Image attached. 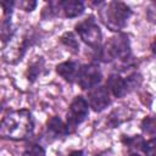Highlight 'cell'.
<instances>
[{
  "instance_id": "cell-1",
  "label": "cell",
  "mask_w": 156,
  "mask_h": 156,
  "mask_svg": "<svg viewBox=\"0 0 156 156\" xmlns=\"http://www.w3.org/2000/svg\"><path fill=\"white\" fill-rule=\"evenodd\" d=\"M33 130V118L29 111L17 110L7 113L0 122V136L11 140H23Z\"/></svg>"
},
{
  "instance_id": "cell-2",
  "label": "cell",
  "mask_w": 156,
  "mask_h": 156,
  "mask_svg": "<svg viewBox=\"0 0 156 156\" xmlns=\"http://www.w3.org/2000/svg\"><path fill=\"white\" fill-rule=\"evenodd\" d=\"M130 13V9L122 1L107 2L100 10V17L104 24L115 32L122 29L127 24Z\"/></svg>"
},
{
  "instance_id": "cell-3",
  "label": "cell",
  "mask_w": 156,
  "mask_h": 156,
  "mask_svg": "<svg viewBox=\"0 0 156 156\" xmlns=\"http://www.w3.org/2000/svg\"><path fill=\"white\" fill-rule=\"evenodd\" d=\"M130 57V45L126 34H118L111 38L102 50V58L106 61H127Z\"/></svg>"
},
{
  "instance_id": "cell-4",
  "label": "cell",
  "mask_w": 156,
  "mask_h": 156,
  "mask_svg": "<svg viewBox=\"0 0 156 156\" xmlns=\"http://www.w3.org/2000/svg\"><path fill=\"white\" fill-rule=\"evenodd\" d=\"M76 30L79 34L80 39L89 46L98 48L101 44L102 34H101V30H100L98 23L95 22V20L93 17H89V18L82 21L80 23H78L76 26Z\"/></svg>"
},
{
  "instance_id": "cell-5",
  "label": "cell",
  "mask_w": 156,
  "mask_h": 156,
  "mask_svg": "<svg viewBox=\"0 0 156 156\" xmlns=\"http://www.w3.org/2000/svg\"><path fill=\"white\" fill-rule=\"evenodd\" d=\"M89 108H88V101L82 98V96H77L68 110L67 113V128L69 132V128H74L76 126H78L79 123H82L87 116H88Z\"/></svg>"
},
{
  "instance_id": "cell-6",
  "label": "cell",
  "mask_w": 156,
  "mask_h": 156,
  "mask_svg": "<svg viewBox=\"0 0 156 156\" xmlns=\"http://www.w3.org/2000/svg\"><path fill=\"white\" fill-rule=\"evenodd\" d=\"M101 77L102 76H101L100 68L94 63H89V65L83 66L79 69L78 82L82 89H91V88H95L100 83Z\"/></svg>"
},
{
  "instance_id": "cell-7",
  "label": "cell",
  "mask_w": 156,
  "mask_h": 156,
  "mask_svg": "<svg viewBox=\"0 0 156 156\" xmlns=\"http://www.w3.org/2000/svg\"><path fill=\"white\" fill-rule=\"evenodd\" d=\"M89 106L96 111L100 112L104 108H106L110 104V91L106 87H95L89 91L88 95Z\"/></svg>"
},
{
  "instance_id": "cell-8",
  "label": "cell",
  "mask_w": 156,
  "mask_h": 156,
  "mask_svg": "<svg viewBox=\"0 0 156 156\" xmlns=\"http://www.w3.org/2000/svg\"><path fill=\"white\" fill-rule=\"evenodd\" d=\"M79 65L74 61H66L62 62L60 65H57L56 67V72L67 82L72 83L78 78V73H79Z\"/></svg>"
},
{
  "instance_id": "cell-9",
  "label": "cell",
  "mask_w": 156,
  "mask_h": 156,
  "mask_svg": "<svg viewBox=\"0 0 156 156\" xmlns=\"http://www.w3.org/2000/svg\"><path fill=\"white\" fill-rule=\"evenodd\" d=\"M58 11H62L66 17H77L84 11V5L82 1L78 0H65V1H58L57 4Z\"/></svg>"
},
{
  "instance_id": "cell-10",
  "label": "cell",
  "mask_w": 156,
  "mask_h": 156,
  "mask_svg": "<svg viewBox=\"0 0 156 156\" xmlns=\"http://www.w3.org/2000/svg\"><path fill=\"white\" fill-rule=\"evenodd\" d=\"M128 83L127 79H123L122 77L117 74H112L107 80V89L111 91L116 98H122L128 91Z\"/></svg>"
},
{
  "instance_id": "cell-11",
  "label": "cell",
  "mask_w": 156,
  "mask_h": 156,
  "mask_svg": "<svg viewBox=\"0 0 156 156\" xmlns=\"http://www.w3.org/2000/svg\"><path fill=\"white\" fill-rule=\"evenodd\" d=\"M48 129L55 134V135H65L68 133V128L67 124H65L62 122V119H60L58 117L54 116L48 121Z\"/></svg>"
},
{
  "instance_id": "cell-12",
  "label": "cell",
  "mask_w": 156,
  "mask_h": 156,
  "mask_svg": "<svg viewBox=\"0 0 156 156\" xmlns=\"http://www.w3.org/2000/svg\"><path fill=\"white\" fill-rule=\"evenodd\" d=\"M61 40H62V43H63L66 46L71 48L73 51H78L79 45H78V41H77L76 37H74L72 33H69V32H68V33H65V34L62 35Z\"/></svg>"
},
{
  "instance_id": "cell-13",
  "label": "cell",
  "mask_w": 156,
  "mask_h": 156,
  "mask_svg": "<svg viewBox=\"0 0 156 156\" xmlns=\"http://www.w3.org/2000/svg\"><path fill=\"white\" fill-rule=\"evenodd\" d=\"M23 156H45V152H44V150H43V147L40 145L30 144L24 150Z\"/></svg>"
},
{
  "instance_id": "cell-14",
  "label": "cell",
  "mask_w": 156,
  "mask_h": 156,
  "mask_svg": "<svg viewBox=\"0 0 156 156\" xmlns=\"http://www.w3.org/2000/svg\"><path fill=\"white\" fill-rule=\"evenodd\" d=\"M141 128L146 134H150L154 136V134H155V119L152 117L145 118L141 123Z\"/></svg>"
},
{
  "instance_id": "cell-15",
  "label": "cell",
  "mask_w": 156,
  "mask_h": 156,
  "mask_svg": "<svg viewBox=\"0 0 156 156\" xmlns=\"http://www.w3.org/2000/svg\"><path fill=\"white\" fill-rule=\"evenodd\" d=\"M143 150L146 156H155V139H150L149 141L143 144Z\"/></svg>"
},
{
  "instance_id": "cell-16",
  "label": "cell",
  "mask_w": 156,
  "mask_h": 156,
  "mask_svg": "<svg viewBox=\"0 0 156 156\" xmlns=\"http://www.w3.org/2000/svg\"><path fill=\"white\" fill-rule=\"evenodd\" d=\"M35 5H37L35 1H23V2L20 4V6H21L24 11H32V10L35 7Z\"/></svg>"
},
{
  "instance_id": "cell-17",
  "label": "cell",
  "mask_w": 156,
  "mask_h": 156,
  "mask_svg": "<svg viewBox=\"0 0 156 156\" xmlns=\"http://www.w3.org/2000/svg\"><path fill=\"white\" fill-rule=\"evenodd\" d=\"M69 156H84V155H83L82 151H73V152L69 154Z\"/></svg>"
},
{
  "instance_id": "cell-18",
  "label": "cell",
  "mask_w": 156,
  "mask_h": 156,
  "mask_svg": "<svg viewBox=\"0 0 156 156\" xmlns=\"http://www.w3.org/2000/svg\"><path fill=\"white\" fill-rule=\"evenodd\" d=\"M130 156H140V155H138V154H133V155H130Z\"/></svg>"
},
{
  "instance_id": "cell-19",
  "label": "cell",
  "mask_w": 156,
  "mask_h": 156,
  "mask_svg": "<svg viewBox=\"0 0 156 156\" xmlns=\"http://www.w3.org/2000/svg\"><path fill=\"white\" fill-rule=\"evenodd\" d=\"M96 156H106V155H104V154H100V155H96Z\"/></svg>"
}]
</instances>
